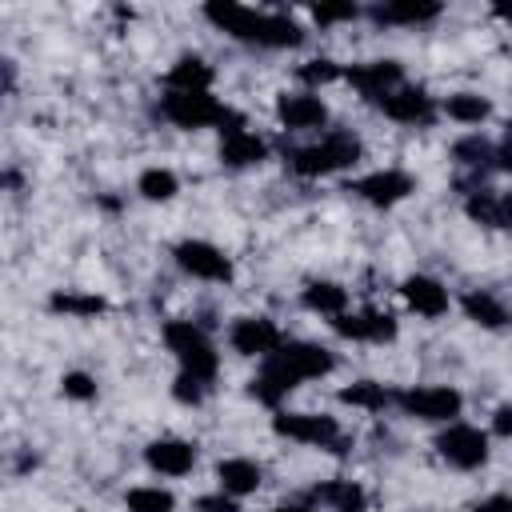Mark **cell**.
Instances as JSON below:
<instances>
[{
  "label": "cell",
  "mask_w": 512,
  "mask_h": 512,
  "mask_svg": "<svg viewBox=\"0 0 512 512\" xmlns=\"http://www.w3.org/2000/svg\"><path fill=\"white\" fill-rule=\"evenodd\" d=\"M464 212H468V220H476V224H484V228H508V224H504V204H500V196L488 192V188L468 192Z\"/></svg>",
  "instance_id": "obj_30"
},
{
  "label": "cell",
  "mask_w": 512,
  "mask_h": 512,
  "mask_svg": "<svg viewBox=\"0 0 512 512\" xmlns=\"http://www.w3.org/2000/svg\"><path fill=\"white\" fill-rule=\"evenodd\" d=\"M160 112L164 120H172L176 128L184 132H196V128H220V136H232V132H244V116L224 108L212 92H164L160 96Z\"/></svg>",
  "instance_id": "obj_3"
},
{
  "label": "cell",
  "mask_w": 512,
  "mask_h": 512,
  "mask_svg": "<svg viewBox=\"0 0 512 512\" xmlns=\"http://www.w3.org/2000/svg\"><path fill=\"white\" fill-rule=\"evenodd\" d=\"M380 112H384L388 120H396V124H416V128H424V124L436 120V100H432L424 88L400 84L396 92H388V96L380 100Z\"/></svg>",
  "instance_id": "obj_14"
},
{
  "label": "cell",
  "mask_w": 512,
  "mask_h": 512,
  "mask_svg": "<svg viewBox=\"0 0 512 512\" xmlns=\"http://www.w3.org/2000/svg\"><path fill=\"white\" fill-rule=\"evenodd\" d=\"M296 76H300L308 88H320V84L340 80V76H344V68H340L336 60H328V56H316V60H304V64L296 68Z\"/></svg>",
  "instance_id": "obj_32"
},
{
  "label": "cell",
  "mask_w": 512,
  "mask_h": 512,
  "mask_svg": "<svg viewBox=\"0 0 512 512\" xmlns=\"http://www.w3.org/2000/svg\"><path fill=\"white\" fill-rule=\"evenodd\" d=\"M212 64L204 60V56H180L172 68H168V76H164V84H168V92H212Z\"/></svg>",
  "instance_id": "obj_20"
},
{
  "label": "cell",
  "mask_w": 512,
  "mask_h": 512,
  "mask_svg": "<svg viewBox=\"0 0 512 512\" xmlns=\"http://www.w3.org/2000/svg\"><path fill=\"white\" fill-rule=\"evenodd\" d=\"M272 432L288 436L296 444H316V448H328V452H344L340 424L332 416H320V412H276Z\"/></svg>",
  "instance_id": "obj_7"
},
{
  "label": "cell",
  "mask_w": 512,
  "mask_h": 512,
  "mask_svg": "<svg viewBox=\"0 0 512 512\" xmlns=\"http://www.w3.org/2000/svg\"><path fill=\"white\" fill-rule=\"evenodd\" d=\"M336 368V356L324 348V344H312V340H284L272 356L260 360V376L272 380L284 396L292 388H300L304 380H320Z\"/></svg>",
  "instance_id": "obj_2"
},
{
  "label": "cell",
  "mask_w": 512,
  "mask_h": 512,
  "mask_svg": "<svg viewBox=\"0 0 512 512\" xmlns=\"http://www.w3.org/2000/svg\"><path fill=\"white\" fill-rule=\"evenodd\" d=\"M496 152H500V144H492V140H488V136H480V132L460 136V140L452 144V160H456V164H464V168H476V172L496 168Z\"/></svg>",
  "instance_id": "obj_26"
},
{
  "label": "cell",
  "mask_w": 512,
  "mask_h": 512,
  "mask_svg": "<svg viewBox=\"0 0 512 512\" xmlns=\"http://www.w3.org/2000/svg\"><path fill=\"white\" fill-rule=\"evenodd\" d=\"M344 80L364 96V100H384L388 92H396L404 84V68L400 60H364V64H352L344 72Z\"/></svg>",
  "instance_id": "obj_12"
},
{
  "label": "cell",
  "mask_w": 512,
  "mask_h": 512,
  "mask_svg": "<svg viewBox=\"0 0 512 512\" xmlns=\"http://www.w3.org/2000/svg\"><path fill=\"white\" fill-rule=\"evenodd\" d=\"M136 192H140L144 200H152V204H164V200H172V196L180 192V180H176L172 168H144V172L136 176Z\"/></svg>",
  "instance_id": "obj_29"
},
{
  "label": "cell",
  "mask_w": 512,
  "mask_h": 512,
  "mask_svg": "<svg viewBox=\"0 0 512 512\" xmlns=\"http://www.w3.org/2000/svg\"><path fill=\"white\" fill-rule=\"evenodd\" d=\"M228 344L240 352V356H272L280 344H284V336H280V328L268 320V316H240V320H232V328H228Z\"/></svg>",
  "instance_id": "obj_13"
},
{
  "label": "cell",
  "mask_w": 512,
  "mask_h": 512,
  "mask_svg": "<svg viewBox=\"0 0 512 512\" xmlns=\"http://www.w3.org/2000/svg\"><path fill=\"white\" fill-rule=\"evenodd\" d=\"M400 296L408 300V308L412 312H420V316H428V320H436V316H444L448 312V288L440 284V280H432V276H408L404 284H400Z\"/></svg>",
  "instance_id": "obj_17"
},
{
  "label": "cell",
  "mask_w": 512,
  "mask_h": 512,
  "mask_svg": "<svg viewBox=\"0 0 512 512\" xmlns=\"http://www.w3.org/2000/svg\"><path fill=\"white\" fill-rule=\"evenodd\" d=\"M360 140L352 132H328L324 140L308 144V148H292L288 152V168L304 180L312 176H328V172H340V168H352L360 160Z\"/></svg>",
  "instance_id": "obj_5"
},
{
  "label": "cell",
  "mask_w": 512,
  "mask_h": 512,
  "mask_svg": "<svg viewBox=\"0 0 512 512\" xmlns=\"http://www.w3.org/2000/svg\"><path fill=\"white\" fill-rule=\"evenodd\" d=\"M268 156V144L256 136V132H232V136H220V164L228 168H252Z\"/></svg>",
  "instance_id": "obj_22"
},
{
  "label": "cell",
  "mask_w": 512,
  "mask_h": 512,
  "mask_svg": "<svg viewBox=\"0 0 512 512\" xmlns=\"http://www.w3.org/2000/svg\"><path fill=\"white\" fill-rule=\"evenodd\" d=\"M216 480H220V492H228V496H248V492L260 488L264 472H260V464L248 460V456H228V460L216 464Z\"/></svg>",
  "instance_id": "obj_19"
},
{
  "label": "cell",
  "mask_w": 512,
  "mask_h": 512,
  "mask_svg": "<svg viewBox=\"0 0 512 512\" xmlns=\"http://www.w3.org/2000/svg\"><path fill=\"white\" fill-rule=\"evenodd\" d=\"M348 192H356L372 208H392V204H400V200H408L416 192V180L404 168H376V172L352 180Z\"/></svg>",
  "instance_id": "obj_9"
},
{
  "label": "cell",
  "mask_w": 512,
  "mask_h": 512,
  "mask_svg": "<svg viewBox=\"0 0 512 512\" xmlns=\"http://www.w3.org/2000/svg\"><path fill=\"white\" fill-rule=\"evenodd\" d=\"M312 500H320L332 512H368V492L356 480H324L312 488Z\"/></svg>",
  "instance_id": "obj_21"
},
{
  "label": "cell",
  "mask_w": 512,
  "mask_h": 512,
  "mask_svg": "<svg viewBox=\"0 0 512 512\" xmlns=\"http://www.w3.org/2000/svg\"><path fill=\"white\" fill-rule=\"evenodd\" d=\"M308 16H312L320 28H332V24H348V20H356L360 8H356V4H312Z\"/></svg>",
  "instance_id": "obj_34"
},
{
  "label": "cell",
  "mask_w": 512,
  "mask_h": 512,
  "mask_svg": "<svg viewBox=\"0 0 512 512\" xmlns=\"http://www.w3.org/2000/svg\"><path fill=\"white\" fill-rule=\"evenodd\" d=\"M500 204H504V224L512 228V192H504V196H500Z\"/></svg>",
  "instance_id": "obj_42"
},
{
  "label": "cell",
  "mask_w": 512,
  "mask_h": 512,
  "mask_svg": "<svg viewBox=\"0 0 512 512\" xmlns=\"http://www.w3.org/2000/svg\"><path fill=\"white\" fill-rule=\"evenodd\" d=\"M508 324H512V312H508Z\"/></svg>",
  "instance_id": "obj_44"
},
{
  "label": "cell",
  "mask_w": 512,
  "mask_h": 512,
  "mask_svg": "<svg viewBox=\"0 0 512 512\" xmlns=\"http://www.w3.org/2000/svg\"><path fill=\"white\" fill-rule=\"evenodd\" d=\"M124 504H128V512H176V496L168 488H152V484L132 488L124 496Z\"/></svg>",
  "instance_id": "obj_31"
},
{
  "label": "cell",
  "mask_w": 512,
  "mask_h": 512,
  "mask_svg": "<svg viewBox=\"0 0 512 512\" xmlns=\"http://www.w3.org/2000/svg\"><path fill=\"white\" fill-rule=\"evenodd\" d=\"M60 392H64L68 400H76V404H88V400H96V380H92L88 372L72 368V372L60 376Z\"/></svg>",
  "instance_id": "obj_33"
},
{
  "label": "cell",
  "mask_w": 512,
  "mask_h": 512,
  "mask_svg": "<svg viewBox=\"0 0 512 512\" xmlns=\"http://www.w3.org/2000/svg\"><path fill=\"white\" fill-rule=\"evenodd\" d=\"M492 432L504 436V440H512V404H500V408L492 412Z\"/></svg>",
  "instance_id": "obj_39"
},
{
  "label": "cell",
  "mask_w": 512,
  "mask_h": 512,
  "mask_svg": "<svg viewBox=\"0 0 512 512\" xmlns=\"http://www.w3.org/2000/svg\"><path fill=\"white\" fill-rule=\"evenodd\" d=\"M248 396H252V400H260V404H268V408H280V404H284V392H280L272 380H264L260 372L248 380Z\"/></svg>",
  "instance_id": "obj_36"
},
{
  "label": "cell",
  "mask_w": 512,
  "mask_h": 512,
  "mask_svg": "<svg viewBox=\"0 0 512 512\" xmlns=\"http://www.w3.org/2000/svg\"><path fill=\"white\" fill-rule=\"evenodd\" d=\"M336 336L344 340H360V344H392L396 340V316L380 312V308H364V312H340L332 320Z\"/></svg>",
  "instance_id": "obj_11"
},
{
  "label": "cell",
  "mask_w": 512,
  "mask_h": 512,
  "mask_svg": "<svg viewBox=\"0 0 512 512\" xmlns=\"http://www.w3.org/2000/svg\"><path fill=\"white\" fill-rule=\"evenodd\" d=\"M204 392H208V384H204V380H196V376H188V372H180V376L172 380V396H176L180 404H200V400H204Z\"/></svg>",
  "instance_id": "obj_35"
},
{
  "label": "cell",
  "mask_w": 512,
  "mask_h": 512,
  "mask_svg": "<svg viewBox=\"0 0 512 512\" xmlns=\"http://www.w3.org/2000/svg\"><path fill=\"white\" fill-rule=\"evenodd\" d=\"M144 464L160 476H188L196 468V444L180 436H160L144 448Z\"/></svg>",
  "instance_id": "obj_16"
},
{
  "label": "cell",
  "mask_w": 512,
  "mask_h": 512,
  "mask_svg": "<svg viewBox=\"0 0 512 512\" xmlns=\"http://www.w3.org/2000/svg\"><path fill=\"white\" fill-rule=\"evenodd\" d=\"M48 308L56 316H68V320H96L100 312H108V300L96 292H52Z\"/></svg>",
  "instance_id": "obj_25"
},
{
  "label": "cell",
  "mask_w": 512,
  "mask_h": 512,
  "mask_svg": "<svg viewBox=\"0 0 512 512\" xmlns=\"http://www.w3.org/2000/svg\"><path fill=\"white\" fill-rule=\"evenodd\" d=\"M436 16H440L436 0H388V4L372 8L376 24H400V28H416V24H428Z\"/></svg>",
  "instance_id": "obj_18"
},
{
  "label": "cell",
  "mask_w": 512,
  "mask_h": 512,
  "mask_svg": "<svg viewBox=\"0 0 512 512\" xmlns=\"http://www.w3.org/2000/svg\"><path fill=\"white\" fill-rule=\"evenodd\" d=\"M444 112H448V120H456V124H484V120L492 116V100L480 96V92H452V96L444 100Z\"/></svg>",
  "instance_id": "obj_27"
},
{
  "label": "cell",
  "mask_w": 512,
  "mask_h": 512,
  "mask_svg": "<svg viewBox=\"0 0 512 512\" xmlns=\"http://www.w3.org/2000/svg\"><path fill=\"white\" fill-rule=\"evenodd\" d=\"M340 404H352V408H364V412H384L392 404V392L376 380H356V384L340 388Z\"/></svg>",
  "instance_id": "obj_28"
},
{
  "label": "cell",
  "mask_w": 512,
  "mask_h": 512,
  "mask_svg": "<svg viewBox=\"0 0 512 512\" xmlns=\"http://www.w3.org/2000/svg\"><path fill=\"white\" fill-rule=\"evenodd\" d=\"M496 168L512 172V120L504 124V144H500V152H496Z\"/></svg>",
  "instance_id": "obj_40"
},
{
  "label": "cell",
  "mask_w": 512,
  "mask_h": 512,
  "mask_svg": "<svg viewBox=\"0 0 512 512\" xmlns=\"http://www.w3.org/2000/svg\"><path fill=\"white\" fill-rule=\"evenodd\" d=\"M392 404L412 416V420H428V424H452L464 408V396L448 384H428V388H404L392 392Z\"/></svg>",
  "instance_id": "obj_6"
},
{
  "label": "cell",
  "mask_w": 512,
  "mask_h": 512,
  "mask_svg": "<svg viewBox=\"0 0 512 512\" xmlns=\"http://www.w3.org/2000/svg\"><path fill=\"white\" fill-rule=\"evenodd\" d=\"M460 308H464V316H468L472 324H480V328H488V332H496V328L508 324V308H504L492 292H484V288L464 292V296H460Z\"/></svg>",
  "instance_id": "obj_23"
},
{
  "label": "cell",
  "mask_w": 512,
  "mask_h": 512,
  "mask_svg": "<svg viewBox=\"0 0 512 512\" xmlns=\"http://www.w3.org/2000/svg\"><path fill=\"white\" fill-rule=\"evenodd\" d=\"M436 452L440 460H448L460 472H476L488 464V432H480L476 424H460L452 420L440 436H436Z\"/></svg>",
  "instance_id": "obj_8"
},
{
  "label": "cell",
  "mask_w": 512,
  "mask_h": 512,
  "mask_svg": "<svg viewBox=\"0 0 512 512\" xmlns=\"http://www.w3.org/2000/svg\"><path fill=\"white\" fill-rule=\"evenodd\" d=\"M196 512H240V504L228 492H212V496H200L196 500Z\"/></svg>",
  "instance_id": "obj_37"
},
{
  "label": "cell",
  "mask_w": 512,
  "mask_h": 512,
  "mask_svg": "<svg viewBox=\"0 0 512 512\" xmlns=\"http://www.w3.org/2000/svg\"><path fill=\"white\" fill-rule=\"evenodd\" d=\"M300 304L308 308V312H316V316H340V312H348V292L336 284V280H312L304 292H300Z\"/></svg>",
  "instance_id": "obj_24"
},
{
  "label": "cell",
  "mask_w": 512,
  "mask_h": 512,
  "mask_svg": "<svg viewBox=\"0 0 512 512\" xmlns=\"http://www.w3.org/2000/svg\"><path fill=\"white\" fill-rule=\"evenodd\" d=\"M276 120L284 128L308 132V128H324L328 120V104L316 92H280L276 96Z\"/></svg>",
  "instance_id": "obj_15"
},
{
  "label": "cell",
  "mask_w": 512,
  "mask_h": 512,
  "mask_svg": "<svg viewBox=\"0 0 512 512\" xmlns=\"http://www.w3.org/2000/svg\"><path fill=\"white\" fill-rule=\"evenodd\" d=\"M164 344H168V352L176 356L180 372H188V376H196V380H204V384L216 380L220 356H216L212 336H208L200 324H192V320H168V324H164Z\"/></svg>",
  "instance_id": "obj_4"
},
{
  "label": "cell",
  "mask_w": 512,
  "mask_h": 512,
  "mask_svg": "<svg viewBox=\"0 0 512 512\" xmlns=\"http://www.w3.org/2000/svg\"><path fill=\"white\" fill-rule=\"evenodd\" d=\"M204 20L216 24L220 32H228L232 40H244L256 48H300L308 36L288 12H256L236 0H208Z\"/></svg>",
  "instance_id": "obj_1"
},
{
  "label": "cell",
  "mask_w": 512,
  "mask_h": 512,
  "mask_svg": "<svg viewBox=\"0 0 512 512\" xmlns=\"http://www.w3.org/2000/svg\"><path fill=\"white\" fill-rule=\"evenodd\" d=\"M172 256L196 280H208V284H228L232 280V260L216 244H208V240H180L172 248Z\"/></svg>",
  "instance_id": "obj_10"
},
{
  "label": "cell",
  "mask_w": 512,
  "mask_h": 512,
  "mask_svg": "<svg viewBox=\"0 0 512 512\" xmlns=\"http://www.w3.org/2000/svg\"><path fill=\"white\" fill-rule=\"evenodd\" d=\"M272 512H312V508L308 504H276Z\"/></svg>",
  "instance_id": "obj_43"
},
{
  "label": "cell",
  "mask_w": 512,
  "mask_h": 512,
  "mask_svg": "<svg viewBox=\"0 0 512 512\" xmlns=\"http://www.w3.org/2000/svg\"><path fill=\"white\" fill-rule=\"evenodd\" d=\"M472 512H512V496H508V492H492V496L476 500Z\"/></svg>",
  "instance_id": "obj_38"
},
{
  "label": "cell",
  "mask_w": 512,
  "mask_h": 512,
  "mask_svg": "<svg viewBox=\"0 0 512 512\" xmlns=\"http://www.w3.org/2000/svg\"><path fill=\"white\" fill-rule=\"evenodd\" d=\"M492 16H496V20H508V24H512V4L496 0V4H492Z\"/></svg>",
  "instance_id": "obj_41"
}]
</instances>
